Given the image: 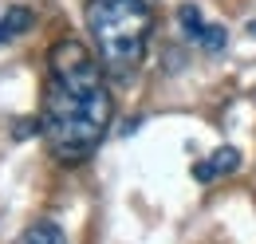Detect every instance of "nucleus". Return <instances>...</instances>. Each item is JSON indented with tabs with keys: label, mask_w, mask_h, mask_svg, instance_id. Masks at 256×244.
I'll return each instance as SVG.
<instances>
[{
	"label": "nucleus",
	"mask_w": 256,
	"mask_h": 244,
	"mask_svg": "<svg viewBox=\"0 0 256 244\" xmlns=\"http://www.w3.org/2000/svg\"><path fill=\"white\" fill-rule=\"evenodd\" d=\"M16 244H67V232L56 220H36L16 236Z\"/></svg>",
	"instance_id": "obj_5"
},
{
	"label": "nucleus",
	"mask_w": 256,
	"mask_h": 244,
	"mask_svg": "<svg viewBox=\"0 0 256 244\" xmlns=\"http://www.w3.org/2000/svg\"><path fill=\"white\" fill-rule=\"evenodd\" d=\"M32 28H36V12L32 8L12 4V8L0 12V44H8V40H16V36H24V32H32Z\"/></svg>",
	"instance_id": "obj_4"
},
{
	"label": "nucleus",
	"mask_w": 256,
	"mask_h": 244,
	"mask_svg": "<svg viewBox=\"0 0 256 244\" xmlns=\"http://www.w3.org/2000/svg\"><path fill=\"white\" fill-rule=\"evenodd\" d=\"M236 170H240V150H236V146H221V150H213L209 158L193 162V178L201 185L217 182V178H228V174H236Z\"/></svg>",
	"instance_id": "obj_3"
},
{
	"label": "nucleus",
	"mask_w": 256,
	"mask_h": 244,
	"mask_svg": "<svg viewBox=\"0 0 256 244\" xmlns=\"http://www.w3.org/2000/svg\"><path fill=\"white\" fill-rule=\"evenodd\" d=\"M224 44H228V36H224L221 24H205V28H201V36H197V48H201V52H213V56H217V52H224Z\"/></svg>",
	"instance_id": "obj_7"
},
{
	"label": "nucleus",
	"mask_w": 256,
	"mask_h": 244,
	"mask_svg": "<svg viewBox=\"0 0 256 244\" xmlns=\"http://www.w3.org/2000/svg\"><path fill=\"white\" fill-rule=\"evenodd\" d=\"M83 20L102 71L110 79H130L154 36V0H87Z\"/></svg>",
	"instance_id": "obj_2"
},
{
	"label": "nucleus",
	"mask_w": 256,
	"mask_h": 244,
	"mask_svg": "<svg viewBox=\"0 0 256 244\" xmlns=\"http://www.w3.org/2000/svg\"><path fill=\"white\" fill-rule=\"evenodd\" d=\"M248 32H252V36H256V20H252V24H248Z\"/></svg>",
	"instance_id": "obj_8"
},
{
	"label": "nucleus",
	"mask_w": 256,
	"mask_h": 244,
	"mask_svg": "<svg viewBox=\"0 0 256 244\" xmlns=\"http://www.w3.org/2000/svg\"><path fill=\"white\" fill-rule=\"evenodd\" d=\"M178 24H182V32L190 36L193 44H197V36H201V28H205L201 8H197V4H182V8H178Z\"/></svg>",
	"instance_id": "obj_6"
},
{
	"label": "nucleus",
	"mask_w": 256,
	"mask_h": 244,
	"mask_svg": "<svg viewBox=\"0 0 256 244\" xmlns=\"http://www.w3.org/2000/svg\"><path fill=\"white\" fill-rule=\"evenodd\" d=\"M114 118V98L106 87V71L95 52L64 36L48 52L44 94H40V134L48 150L64 166H79L98 150Z\"/></svg>",
	"instance_id": "obj_1"
}]
</instances>
